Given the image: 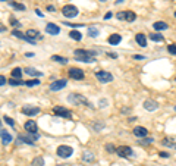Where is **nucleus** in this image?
Here are the masks:
<instances>
[{
  "label": "nucleus",
  "instance_id": "nucleus-1",
  "mask_svg": "<svg viewBox=\"0 0 176 166\" xmlns=\"http://www.w3.org/2000/svg\"><path fill=\"white\" fill-rule=\"evenodd\" d=\"M74 56H75V59L79 60V62H85V63H93V62H95L94 56L90 53V52H87V50H82V49L75 50Z\"/></svg>",
  "mask_w": 176,
  "mask_h": 166
},
{
  "label": "nucleus",
  "instance_id": "nucleus-2",
  "mask_svg": "<svg viewBox=\"0 0 176 166\" xmlns=\"http://www.w3.org/2000/svg\"><path fill=\"white\" fill-rule=\"evenodd\" d=\"M40 138L38 132H25V134H19L18 135V141L19 143H25V144H34L37 140Z\"/></svg>",
  "mask_w": 176,
  "mask_h": 166
},
{
  "label": "nucleus",
  "instance_id": "nucleus-3",
  "mask_svg": "<svg viewBox=\"0 0 176 166\" xmlns=\"http://www.w3.org/2000/svg\"><path fill=\"white\" fill-rule=\"evenodd\" d=\"M68 100H69V103H72L75 106H78V105H85V106H88V107H93V105H91L84 96H81V94H75V93L69 94Z\"/></svg>",
  "mask_w": 176,
  "mask_h": 166
},
{
  "label": "nucleus",
  "instance_id": "nucleus-4",
  "mask_svg": "<svg viewBox=\"0 0 176 166\" xmlns=\"http://www.w3.org/2000/svg\"><path fill=\"white\" fill-rule=\"evenodd\" d=\"M62 14L65 18H75L78 15V7L74 6V5H66L62 9Z\"/></svg>",
  "mask_w": 176,
  "mask_h": 166
},
{
  "label": "nucleus",
  "instance_id": "nucleus-5",
  "mask_svg": "<svg viewBox=\"0 0 176 166\" xmlns=\"http://www.w3.org/2000/svg\"><path fill=\"white\" fill-rule=\"evenodd\" d=\"M95 77H97V80L100 81V82H103V84L113 81V75L110 72H106V71H98V72H95Z\"/></svg>",
  "mask_w": 176,
  "mask_h": 166
},
{
  "label": "nucleus",
  "instance_id": "nucleus-6",
  "mask_svg": "<svg viewBox=\"0 0 176 166\" xmlns=\"http://www.w3.org/2000/svg\"><path fill=\"white\" fill-rule=\"evenodd\" d=\"M53 113L56 115V116H62V118H66V119H71V118H72V113L69 112L68 109H65V107H62V106L54 107Z\"/></svg>",
  "mask_w": 176,
  "mask_h": 166
},
{
  "label": "nucleus",
  "instance_id": "nucleus-7",
  "mask_svg": "<svg viewBox=\"0 0 176 166\" xmlns=\"http://www.w3.org/2000/svg\"><path fill=\"white\" fill-rule=\"evenodd\" d=\"M74 153V148L71 146H59L57 147V154L60 156V157H71V154Z\"/></svg>",
  "mask_w": 176,
  "mask_h": 166
},
{
  "label": "nucleus",
  "instance_id": "nucleus-8",
  "mask_svg": "<svg viewBox=\"0 0 176 166\" xmlns=\"http://www.w3.org/2000/svg\"><path fill=\"white\" fill-rule=\"evenodd\" d=\"M69 77L72 78V80H84V71L79 69V68H71L69 69Z\"/></svg>",
  "mask_w": 176,
  "mask_h": 166
},
{
  "label": "nucleus",
  "instance_id": "nucleus-9",
  "mask_svg": "<svg viewBox=\"0 0 176 166\" xmlns=\"http://www.w3.org/2000/svg\"><path fill=\"white\" fill-rule=\"evenodd\" d=\"M66 85H68V81L66 80H57V81H53V82L50 84V90H52V91H59L62 88H65Z\"/></svg>",
  "mask_w": 176,
  "mask_h": 166
},
{
  "label": "nucleus",
  "instance_id": "nucleus-10",
  "mask_svg": "<svg viewBox=\"0 0 176 166\" xmlns=\"http://www.w3.org/2000/svg\"><path fill=\"white\" fill-rule=\"evenodd\" d=\"M116 152H117V154L121 156V157H129V156H132L134 154V152H132V148L128 146H121L116 148Z\"/></svg>",
  "mask_w": 176,
  "mask_h": 166
},
{
  "label": "nucleus",
  "instance_id": "nucleus-11",
  "mask_svg": "<svg viewBox=\"0 0 176 166\" xmlns=\"http://www.w3.org/2000/svg\"><path fill=\"white\" fill-rule=\"evenodd\" d=\"M22 113H24V115H27V116H34V115H38V113H40V107L24 106V107H22Z\"/></svg>",
  "mask_w": 176,
  "mask_h": 166
},
{
  "label": "nucleus",
  "instance_id": "nucleus-12",
  "mask_svg": "<svg viewBox=\"0 0 176 166\" xmlns=\"http://www.w3.org/2000/svg\"><path fill=\"white\" fill-rule=\"evenodd\" d=\"M157 107H159V103H157L156 100L147 99L145 101H144V109H145V110H148V112H154Z\"/></svg>",
  "mask_w": 176,
  "mask_h": 166
},
{
  "label": "nucleus",
  "instance_id": "nucleus-13",
  "mask_svg": "<svg viewBox=\"0 0 176 166\" xmlns=\"http://www.w3.org/2000/svg\"><path fill=\"white\" fill-rule=\"evenodd\" d=\"M132 132H134L135 137H140V138H144V137H147V135H148L147 128H144V126H135Z\"/></svg>",
  "mask_w": 176,
  "mask_h": 166
},
{
  "label": "nucleus",
  "instance_id": "nucleus-14",
  "mask_svg": "<svg viewBox=\"0 0 176 166\" xmlns=\"http://www.w3.org/2000/svg\"><path fill=\"white\" fill-rule=\"evenodd\" d=\"M25 131H27V132H37V131H38V128H37V124H35L34 121H27V122H25Z\"/></svg>",
  "mask_w": 176,
  "mask_h": 166
},
{
  "label": "nucleus",
  "instance_id": "nucleus-15",
  "mask_svg": "<svg viewBox=\"0 0 176 166\" xmlns=\"http://www.w3.org/2000/svg\"><path fill=\"white\" fill-rule=\"evenodd\" d=\"M46 31H47L48 34H52V35H57V34L60 33V28L57 27V25H54V24H47Z\"/></svg>",
  "mask_w": 176,
  "mask_h": 166
},
{
  "label": "nucleus",
  "instance_id": "nucleus-16",
  "mask_svg": "<svg viewBox=\"0 0 176 166\" xmlns=\"http://www.w3.org/2000/svg\"><path fill=\"white\" fill-rule=\"evenodd\" d=\"M0 134H2V143H3L5 146H6V144H9V143L12 141V135L7 132L6 129H2V131H0Z\"/></svg>",
  "mask_w": 176,
  "mask_h": 166
},
{
  "label": "nucleus",
  "instance_id": "nucleus-17",
  "mask_svg": "<svg viewBox=\"0 0 176 166\" xmlns=\"http://www.w3.org/2000/svg\"><path fill=\"white\" fill-rule=\"evenodd\" d=\"M122 40V37L119 35V34H112L110 37H109V43L112 44V46H116V44H119Z\"/></svg>",
  "mask_w": 176,
  "mask_h": 166
},
{
  "label": "nucleus",
  "instance_id": "nucleus-18",
  "mask_svg": "<svg viewBox=\"0 0 176 166\" xmlns=\"http://www.w3.org/2000/svg\"><path fill=\"white\" fill-rule=\"evenodd\" d=\"M27 37H29L31 40H38V38H41V35H40V33L37 31V30H28L27 31Z\"/></svg>",
  "mask_w": 176,
  "mask_h": 166
},
{
  "label": "nucleus",
  "instance_id": "nucleus-19",
  "mask_svg": "<svg viewBox=\"0 0 176 166\" xmlns=\"http://www.w3.org/2000/svg\"><path fill=\"white\" fill-rule=\"evenodd\" d=\"M153 27L156 31H163V30H167V24L166 22H163V21H157L153 24Z\"/></svg>",
  "mask_w": 176,
  "mask_h": 166
},
{
  "label": "nucleus",
  "instance_id": "nucleus-20",
  "mask_svg": "<svg viewBox=\"0 0 176 166\" xmlns=\"http://www.w3.org/2000/svg\"><path fill=\"white\" fill-rule=\"evenodd\" d=\"M135 40H136V43L140 44L141 47H145L147 46V38H145V35L144 34H136L135 35Z\"/></svg>",
  "mask_w": 176,
  "mask_h": 166
},
{
  "label": "nucleus",
  "instance_id": "nucleus-21",
  "mask_svg": "<svg viewBox=\"0 0 176 166\" xmlns=\"http://www.w3.org/2000/svg\"><path fill=\"white\" fill-rule=\"evenodd\" d=\"M25 72L29 75V77H43V72H40V71H37V69H34V68H27L25 69Z\"/></svg>",
  "mask_w": 176,
  "mask_h": 166
},
{
  "label": "nucleus",
  "instance_id": "nucleus-22",
  "mask_svg": "<svg viewBox=\"0 0 176 166\" xmlns=\"http://www.w3.org/2000/svg\"><path fill=\"white\" fill-rule=\"evenodd\" d=\"M98 34H100V30L97 27H90L88 28V37H93V38H95V37H98Z\"/></svg>",
  "mask_w": 176,
  "mask_h": 166
},
{
  "label": "nucleus",
  "instance_id": "nucleus-23",
  "mask_svg": "<svg viewBox=\"0 0 176 166\" xmlns=\"http://www.w3.org/2000/svg\"><path fill=\"white\" fill-rule=\"evenodd\" d=\"M82 160L84 162H94V156H93V153L91 152H84L82 153Z\"/></svg>",
  "mask_w": 176,
  "mask_h": 166
},
{
  "label": "nucleus",
  "instance_id": "nucleus-24",
  "mask_svg": "<svg viewBox=\"0 0 176 166\" xmlns=\"http://www.w3.org/2000/svg\"><path fill=\"white\" fill-rule=\"evenodd\" d=\"M148 37H150V38H151V40H153V41H159V43H162V41L164 40V37H163V35H162V34H160V33L150 34Z\"/></svg>",
  "mask_w": 176,
  "mask_h": 166
},
{
  "label": "nucleus",
  "instance_id": "nucleus-25",
  "mask_svg": "<svg viewBox=\"0 0 176 166\" xmlns=\"http://www.w3.org/2000/svg\"><path fill=\"white\" fill-rule=\"evenodd\" d=\"M69 37L74 38V40H76V41H81V38H82L81 33H79V31H75V30H72V31L69 33Z\"/></svg>",
  "mask_w": 176,
  "mask_h": 166
},
{
  "label": "nucleus",
  "instance_id": "nucleus-26",
  "mask_svg": "<svg viewBox=\"0 0 176 166\" xmlns=\"http://www.w3.org/2000/svg\"><path fill=\"white\" fill-rule=\"evenodd\" d=\"M135 18H136V15L132 12V10H126L125 12V19L128 21V22H132V21H135Z\"/></svg>",
  "mask_w": 176,
  "mask_h": 166
},
{
  "label": "nucleus",
  "instance_id": "nucleus-27",
  "mask_svg": "<svg viewBox=\"0 0 176 166\" xmlns=\"http://www.w3.org/2000/svg\"><path fill=\"white\" fill-rule=\"evenodd\" d=\"M52 60H56V62H59L62 65H66V63H68V59H66V57H62V56H57V54H53V56H52Z\"/></svg>",
  "mask_w": 176,
  "mask_h": 166
},
{
  "label": "nucleus",
  "instance_id": "nucleus-28",
  "mask_svg": "<svg viewBox=\"0 0 176 166\" xmlns=\"http://www.w3.org/2000/svg\"><path fill=\"white\" fill-rule=\"evenodd\" d=\"M31 166H44V160H43V157H35V159H33V162H31Z\"/></svg>",
  "mask_w": 176,
  "mask_h": 166
},
{
  "label": "nucleus",
  "instance_id": "nucleus-29",
  "mask_svg": "<svg viewBox=\"0 0 176 166\" xmlns=\"http://www.w3.org/2000/svg\"><path fill=\"white\" fill-rule=\"evenodd\" d=\"M162 144H163V146H166V147H170V148H176V144L172 141V140H169V138H164L162 141Z\"/></svg>",
  "mask_w": 176,
  "mask_h": 166
},
{
  "label": "nucleus",
  "instance_id": "nucleus-30",
  "mask_svg": "<svg viewBox=\"0 0 176 166\" xmlns=\"http://www.w3.org/2000/svg\"><path fill=\"white\" fill-rule=\"evenodd\" d=\"M21 77H22V69L15 68L13 71H12V78H18V80H21Z\"/></svg>",
  "mask_w": 176,
  "mask_h": 166
},
{
  "label": "nucleus",
  "instance_id": "nucleus-31",
  "mask_svg": "<svg viewBox=\"0 0 176 166\" xmlns=\"http://www.w3.org/2000/svg\"><path fill=\"white\" fill-rule=\"evenodd\" d=\"M40 84V81L38 80H28L27 82H25V85L27 87H35V85H38Z\"/></svg>",
  "mask_w": 176,
  "mask_h": 166
},
{
  "label": "nucleus",
  "instance_id": "nucleus-32",
  "mask_svg": "<svg viewBox=\"0 0 176 166\" xmlns=\"http://www.w3.org/2000/svg\"><path fill=\"white\" fill-rule=\"evenodd\" d=\"M9 84H10V85H21V84H24V82L21 80H18V78H10V80H9Z\"/></svg>",
  "mask_w": 176,
  "mask_h": 166
},
{
  "label": "nucleus",
  "instance_id": "nucleus-33",
  "mask_svg": "<svg viewBox=\"0 0 176 166\" xmlns=\"http://www.w3.org/2000/svg\"><path fill=\"white\" fill-rule=\"evenodd\" d=\"M167 52H169L170 54H176V44H169V47H167Z\"/></svg>",
  "mask_w": 176,
  "mask_h": 166
},
{
  "label": "nucleus",
  "instance_id": "nucleus-34",
  "mask_svg": "<svg viewBox=\"0 0 176 166\" xmlns=\"http://www.w3.org/2000/svg\"><path fill=\"white\" fill-rule=\"evenodd\" d=\"M3 121H5L6 124H9V125H10V126H13V125H15L13 119H12V118H9V116H3Z\"/></svg>",
  "mask_w": 176,
  "mask_h": 166
},
{
  "label": "nucleus",
  "instance_id": "nucleus-35",
  "mask_svg": "<svg viewBox=\"0 0 176 166\" xmlns=\"http://www.w3.org/2000/svg\"><path fill=\"white\" fill-rule=\"evenodd\" d=\"M10 24H12L13 27H16V28L21 27V22H19V21H16L15 18H10Z\"/></svg>",
  "mask_w": 176,
  "mask_h": 166
},
{
  "label": "nucleus",
  "instance_id": "nucleus-36",
  "mask_svg": "<svg viewBox=\"0 0 176 166\" xmlns=\"http://www.w3.org/2000/svg\"><path fill=\"white\" fill-rule=\"evenodd\" d=\"M10 5H12L13 7H16V9H19V10H24V9H25V6H24V5H18V3H13V2H12Z\"/></svg>",
  "mask_w": 176,
  "mask_h": 166
},
{
  "label": "nucleus",
  "instance_id": "nucleus-37",
  "mask_svg": "<svg viewBox=\"0 0 176 166\" xmlns=\"http://www.w3.org/2000/svg\"><path fill=\"white\" fill-rule=\"evenodd\" d=\"M142 146H147V144H150V143H153V138H147V140H141L140 141Z\"/></svg>",
  "mask_w": 176,
  "mask_h": 166
},
{
  "label": "nucleus",
  "instance_id": "nucleus-38",
  "mask_svg": "<svg viewBox=\"0 0 176 166\" xmlns=\"http://www.w3.org/2000/svg\"><path fill=\"white\" fill-rule=\"evenodd\" d=\"M106 150H107V152H115L116 148L112 146V144H107V146H106Z\"/></svg>",
  "mask_w": 176,
  "mask_h": 166
},
{
  "label": "nucleus",
  "instance_id": "nucleus-39",
  "mask_svg": "<svg viewBox=\"0 0 176 166\" xmlns=\"http://www.w3.org/2000/svg\"><path fill=\"white\" fill-rule=\"evenodd\" d=\"M116 16H117V19H125V12H119Z\"/></svg>",
  "mask_w": 176,
  "mask_h": 166
},
{
  "label": "nucleus",
  "instance_id": "nucleus-40",
  "mask_svg": "<svg viewBox=\"0 0 176 166\" xmlns=\"http://www.w3.org/2000/svg\"><path fill=\"white\" fill-rule=\"evenodd\" d=\"M0 82H2V84H0V85H5V84H6V78H5V77H3V75H2V77H0Z\"/></svg>",
  "mask_w": 176,
  "mask_h": 166
},
{
  "label": "nucleus",
  "instance_id": "nucleus-41",
  "mask_svg": "<svg viewBox=\"0 0 176 166\" xmlns=\"http://www.w3.org/2000/svg\"><path fill=\"white\" fill-rule=\"evenodd\" d=\"M112 16H113V14H112V12H107V14L104 15V19H110Z\"/></svg>",
  "mask_w": 176,
  "mask_h": 166
},
{
  "label": "nucleus",
  "instance_id": "nucleus-42",
  "mask_svg": "<svg viewBox=\"0 0 176 166\" xmlns=\"http://www.w3.org/2000/svg\"><path fill=\"white\" fill-rule=\"evenodd\" d=\"M134 59L141 60V59H145V57H144V56H141V54H135V56H134Z\"/></svg>",
  "mask_w": 176,
  "mask_h": 166
},
{
  "label": "nucleus",
  "instance_id": "nucleus-43",
  "mask_svg": "<svg viewBox=\"0 0 176 166\" xmlns=\"http://www.w3.org/2000/svg\"><path fill=\"white\" fill-rule=\"evenodd\" d=\"M47 10H48V12H54V10H56V7H54V6H47Z\"/></svg>",
  "mask_w": 176,
  "mask_h": 166
},
{
  "label": "nucleus",
  "instance_id": "nucleus-44",
  "mask_svg": "<svg viewBox=\"0 0 176 166\" xmlns=\"http://www.w3.org/2000/svg\"><path fill=\"white\" fill-rule=\"evenodd\" d=\"M159 154H160L162 157H169V154H167L166 152H162V153H159Z\"/></svg>",
  "mask_w": 176,
  "mask_h": 166
},
{
  "label": "nucleus",
  "instance_id": "nucleus-45",
  "mask_svg": "<svg viewBox=\"0 0 176 166\" xmlns=\"http://www.w3.org/2000/svg\"><path fill=\"white\" fill-rule=\"evenodd\" d=\"M35 14L38 15V16H41V18H43V16H44V15L41 14V10H40V9H35Z\"/></svg>",
  "mask_w": 176,
  "mask_h": 166
},
{
  "label": "nucleus",
  "instance_id": "nucleus-46",
  "mask_svg": "<svg viewBox=\"0 0 176 166\" xmlns=\"http://www.w3.org/2000/svg\"><path fill=\"white\" fill-rule=\"evenodd\" d=\"M100 105H101V106H106V105H107V101H106V100H101V101H100Z\"/></svg>",
  "mask_w": 176,
  "mask_h": 166
},
{
  "label": "nucleus",
  "instance_id": "nucleus-47",
  "mask_svg": "<svg viewBox=\"0 0 176 166\" xmlns=\"http://www.w3.org/2000/svg\"><path fill=\"white\" fill-rule=\"evenodd\" d=\"M109 56H110V57H117V54L116 53H109Z\"/></svg>",
  "mask_w": 176,
  "mask_h": 166
},
{
  "label": "nucleus",
  "instance_id": "nucleus-48",
  "mask_svg": "<svg viewBox=\"0 0 176 166\" xmlns=\"http://www.w3.org/2000/svg\"><path fill=\"white\" fill-rule=\"evenodd\" d=\"M95 128H103V124H95Z\"/></svg>",
  "mask_w": 176,
  "mask_h": 166
},
{
  "label": "nucleus",
  "instance_id": "nucleus-49",
  "mask_svg": "<svg viewBox=\"0 0 176 166\" xmlns=\"http://www.w3.org/2000/svg\"><path fill=\"white\" fill-rule=\"evenodd\" d=\"M116 3H123V0H117V2H116Z\"/></svg>",
  "mask_w": 176,
  "mask_h": 166
},
{
  "label": "nucleus",
  "instance_id": "nucleus-50",
  "mask_svg": "<svg viewBox=\"0 0 176 166\" xmlns=\"http://www.w3.org/2000/svg\"><path fill=\"white\" fill-rule=\"evenodd\" d=\"M2 2H6V0H2Z\"/></svg>",
  "mask_w": 176,
  "mask_h": 166
},
{
  "label": "nucleus",
  "instance_id": "nucleus-51",
  "mask_svg": "<svg viewBox=\"0 0 176 166\" xmlns=\"http://www.w3.org/2000/svg\"><path fill=\"white\" fill-rule=\"evenodd\" d=\"M60 166H65V165H60Z\"/></svg>",
  "mask_w": 176,
  "mask_h": 166
},
{
  "label": "nucleus",
  "instance_id": "nucleus-52",
  "mask_svg": "<svg viewBox=\"0 0 176 166\" xmlns=\"http://www.w3.org/2000/svg\"><path fill=\"white\" fill-rule=\"evenodd\" d=\"M175 16H176V12H175Z\"/></svg>",
  "mask_w": 176,
  "mask_h": 166
},
{
  "label": "nucleus",
  "instance_id": "nucleus-53",
  "mask_svg": "<svg viewBox=\"0 0 176 166\" xmlns=\"http://www.w3.org/2000/svg\"><path fill=\"white\" fill-rule=\"evenodd\" d=\"M175 110H176V106H175Z\"/></svg>",
  "mask_w": 176,
  "mask_h": 166
},
{
  "label": "nucleus",
  "instance_id": "nucleus-54",
  "mask_svg": "<svg viewBox=\"0 0 176 166\" xmlns=\"http://www.w3.org/2000/svg\"><path fill=\"white\" fill-rule=\"evenodd\" d=\"M175 81H176V78H175Z\"/></svg>",
  "mask_w": 176,
  "mask_h": 166
}]
</instances>
